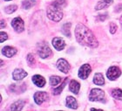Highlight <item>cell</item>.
<instances>
[{"label": "cell", "mask_w": 122, "mask_h": 111, "mask_svg": "<svg viewBox=\"0 0 122 111\" xmlns=\"http://www.w3.org/2000/svg\"><path fill=\"white\" fill-rule=\"evenodd\" d=\"M75 37L78 42L82 45H88L91 47H96L98 45V41L93 33L82 24H79L75 28Z\"/></svg>", "instance_id": "1"}, {"label": "cell", "mask_w": 122, "mask_h": 111, "mask_svg": "<svg viewBox=\"0 0 122 111\" xmlns=\"http://www.w3.org/2000/svg\"><path fill=\"white\" fill-rule=\"evenodd\" d=\"M47 16L52 21H55V22L60 21L63 18V12L61 11V7L54 4H51L47 8Z\"/></svg>", "instance_id": "2"}, {"label": "cell", "mask_w": 122, "mask_h": 111, "mask_svg": "<svg viewBox=\"0 0 122 111\" xmlns=\"http://www.w3.org/2000/svg\"><path fill=\"white\" fill-rule=\"evenodd\" d=\"M105 96L104 91L99 89H92L89 94V100L92 101H101Z\"/></svg>", "instance_id": "3"}, {"label": "cell", "mask_w": 122, "mask_h": 111, "mask_svg": "<svg viewBox=\"0 0 122 111\" xmlns=\"http://www.w3.org/2000/svg\"><path fill=\"white\" fill-rule=\"evenodd\" d=\"M38 53L41 58H47L51 54V50L46 43H40L38 46Z\"/></svg>", "instance_id": "4"}, {"label": "cell", "mask_w": 122, "mask_h": 111, "mask_svg": "<svg viewBox=\"0 0 122 111\" xmlns=\"http://www.w3.org/2000/svg\"><path fill=\"white\" fill-rule=\"evenodd\" d=\"M121 74V72H120V69L117 67H111L108 69L107 73V78L109 79L110 81H114L117 78H119Z\"/></svg>", "instance_id": "5"}, {"label": "cell", "mask_w": 122, "mask_h": 111, "mask_svg": "<svg viewBox=\"0 0 122 111\" xmlns=\"http://www.w3.org/2000/svg\"><path fill=\"white\" fill-rule=\"evenodd\" d=\"M11 26L14 28V30L17 32V33H22L25 29V24H24V21L22 20L21 18H15L12 19V22H11Z\"/></svg>", "instance_id": "6"}, {"label": "cell", "mask_w": 122, "mask_h": 111, "mask_svg": "<svg viewBox=\"0 0 122 111\" xmlns=\"http://www.w3.org/2000/svg\"><path fill=\"white\" fill-rule=\"evenodd\" d=\"M90 73H91V67L89 64H84L81 67L79 68V77L80 79H86L89 76Z\"/></svg>", "instance_id": "7"}, {"label": "cell", "mask_w": 122, "mask_h": 111, "mask_svg": "<svg viewBox=\"0 0 122 111\" xmlns=\"http://www.w3.org/2000/svg\"><path fill=\"white\" fill-rule=\"evenodd\" d=\"M57 67H58L59 71L65 73H67L70 70V65L65 59H59L57 62Z\"/></svg>", "instance_id": "8"}, {"label": "cell", "mask_w": 122, "mask_h": 111, "mask_svg": "<svg viewBox=\"0 0 122 111\" xmlns=\"http://www.w3.org/2000/svg\"><path fill=\"white\" fill-rule=\"evenodd\" d=\"M48 99V94L46 92H37L34 94V101L38 105H40Z\"/></svg>", "instance_id": "9"}, {"label": "cell", "mask_w": 122, "mask_h": 111, "mask_svg": "<svg viewBox=\"0 0 122 111\" xmlns=\"http://www.w3.org/2000/svg\"><path fill=\"white\" fill-rule=\"evenodd\" d=\"M52 45H53L54 48L58 51L63 50L65 46H66V43L62 38H59V37H56L52 39Z\"/></svg>", "instance_id": "10"}, {"label": "cell", "mask_w": 122, "mask_h": 111, "mask_svg": "<svg viewBox=\"0 0 122 111\" xmlns=\"http://www.w3.org/2000/svg\"><path fill=\"white\" fill-rule=\"evenodd\" d=\"M25 76H27V73L23 69H15L12 73V77L15 81H20L24 79Z\"/></svg>", "instance_id": "11"}, {"label": "cell", "mask_w": 122, "mask_h": 111, "mask_svg": "<svg viewBox=\"0 0 122 111\" xmlns=\"http://www.w3.org/2000/svg\"><path fill=\"white\" fill-rule=\"evenodd\" d=\"M2 53L5 57L11 58L12 56H14L17 53V50H16V48L11 47V46H5L2 49Z\"/></svg>", "instance_id": "12"}, {"label": "cell", "mask_w": 122, "mask_h": 111, "mask_svg": "<svg viewBox=\"0 0 122 111\" xmlns=\"http://www.w3.org/2000/svg\"><path fill=\"white\" fill-rule=\"evenodd\" d=\"M32 81L36 86L40 87V88H42V87H44L45 85H46V80H45V78L40 75H38V74L33 76Z\"/></svg>", "instance_id": "13"}, {"label": "cell", "mask_w": 122, "mask_h": 111, "mask_svg": "<svg viewBox=\"0 0 122 111\" xmlns=\"http://www.w3.org/2000/svg\"><path fill=\"white\" fill-rule=\"evenodd\" d=\"M93 82H94V84H96V85L103 86V85L105 84V80H104V76H103V74L100 73H96V74L94 75Z\"/></svg>", "instance_id": "14"}, {"label": "cell", "mask_w": 122, "mask_h": 111, "mask_svg": "<svg viewBox=\"0 0 122 111\" xmlns=\"http://www.w3.org/2000/svg\"><path fill=\"white\" fill-rule=\"evenodd\" d=\"M66 106L72 109H77L78 108V103H77L75 98L72 97V96H68L66 98Z\"/></svg>", "instance_id": "15"}, {"label": "cell", "mask_w": 122, "mask_h": 111, "mask_svg": "<svg viewBox=\"0 0 122 111\" xmlns=\"http://www.w3.org/2000/svg\"><path fill=\"white\" fill-rule=\"evenodd\" d=\"M80 89V84L75 80H72L70 83V91L73 94H78Z\"/></svg>", "instance_id": "16"}, {"label": "cell", "mask_w": 122, "mask_h": 111, "mask_svg": "<svg viewBox=\"0 0 122 111\" xmlns=\"http://www.w3.org/2000/svg\"><path fill=\"white\" fill-rule=\"evenodd\" d=\"M24 105H25V101H18L14 102V103L11 105L10 107V109L11 110H21V109H23Z\"/></svg>", "instance_id": "17"}, {"label": "cell", "mask_w": 122, "mask_h": 111, "mask_svg": "<svg viewBox=\"0 0 122 111\" xmlns=\"http://www.w3.org/2000/svg\"><path fill=\"white\" fill-rule=\"evenodd\" d=\"M60 82H61V78L59 76H51V78H50V84H51V86L56 87Z\"/></svg>", "instance_id": "18"}, {"label": "cell", "mask_w": 122, "mask_h": 111, "mask_svg": "<svg viewBox=\"0 0 122 111\" xmlns=\"http://www.w3.org/2000/svg\"><path fill=\"white\" fill-rule=\"evenodd\" d=\"M112 95L114 97L115 99L118 100H122V90L120 89H113L112 92Z\"/></svg>", "instance_id": "19"}, {"label": "cell", "mask_w": 122, "mask_h": 111, "mask_svg": "<svg viewBox=\"0 0 122 111\" xmlns=\"http://www.w3.org/2000/svg\"><path fill=\"white\" fill-rule=\"evenodd\" d=\"M36 2L34 0H25V1H24L23 2V6L24 9H30V7H32L33 5H35Z\"/></svg>", "instance_id": "20"}, {"label": "cell", "mask_w": 122, "mask_h": 111, "mask_svg": "<svg viewBox=\"0 0 122 111\" xmlns=\"http://www.w3.org/2000/svg\"><path fill=\"white\" fill-rule=\"evenodd\" d=\"M70 27H71V24L70 23H66L63 25L62 27V32L66 36H70Z\"/></svg>", "instance_id": "21"}, {"label": "cell", "mask_w": 122, "mask_h": 111, "mask_svg": "<svg viewBox=\"0 0 122 111\" xmlns=\"http://www.w3.org/2000/svg\"><path fill=\"white\" fill-rule=\"evenodd\" d=\"M67 81H68V80H67V78L66 79V80H65V81H64V82L62 84H61V86H59V88H57V89H55L53 90V94H60V92L62 90H63V89L64 88H65V87H66V82H67Z\"/></svg>", "instance_id": "22"}, {"label": "cell", "mask_w": 122, "mask_h": 111, "mask_svg": "<svg viewBox=\"0 0 122 111\" xmlns=\"http://www.w3.org/2000/svg\"><path fill=\"white\" fill-rule=\"evenodd\" d=\"M109 4L108 3H107L105 0H101V1H99V3H98V5H97L96 6V10H100V9H102V8H106L107 7V6H109Z\"/></svg>", "instance_id": "23"}, {"label": "cell", "mask_w": 122, "mask_h": 111, "mask_svg": "<svg viewBox=\"0 0 122 111\" xmlns=\"http://www.w3.org/2000/svg\"><path fill=\"white\" fill-rule=\"evenodd\" d=\"M17 9H18V6H17V5H10V6H8V7L5 8V12L8 13V14H11V13L14 12Z\"/></svg>", "instance_id": "24"}, {"label": "cell", "mask_w": 122, "mask_h": 111, "mask_svg": "<svg viewBox=\"0 0 122 111\" xmlns=\"http://www.w3.org/2000/svg\"><path fill=\"white\" fill-rule=\"evenodd\" d=\"M7 39H8L7 34L5 33H4V32H1V33H0V42L3 43V42L6 40Z\"/></svg>", "instance_id": "25"}, {"label": "cell", "mask_w": 122, "mask_h": 111, "mask_svg": "<svg viewBox=\"0 0 122 111\" xmlns=\"http://www.w3.org/2000/svg\"><path fill=\"white\" fill-rule=\"evenodd\" d=\"M117 30V25H115L114 23H111L110 24V32L111 33H114Z\"/></svg>", "instance_id": "26"}, {"label": "cell", "mask_w": 122, "mask_h": 111, "mask_svg": "<svg viewBox=\"0 0 122 111\" xmlns=\"http://www.w3.org/2000/svg\"><path fill=\"white\" fill-rule=\"evenodd\" d=\"M27 61L30 64H33L34 63V57H33L32 54H28V57H27Z\"/></svg>", "instance_id": "27"}, {"label": "cell", "mask_w": 122, "mask_h": 111, "mask_svg": "<svg viewBox=\"0 0 122 111\" xmlns=\"http://www.w3.org/2000/svg\"><path fill=\"white\" fill-rule=\"evenodd\" d=\"M5 26V21L2 20V21H1V28H4Z\"/></svg>", "instance_id": "28"}, {"label": "cell", "mask_w": 122, "mask_h": 111, "mask_svg": "<svg viewBox=\"0 0 122 111\" xmlns=\"http://www.w3.org/2000/svg\"><path fill=\"white\" fill-rule=\"evenodd\" d=\"M120 24H121V26H122V17H121V18H120Z\"/></svg>", "instance_id": "29"}, {"label": "cell", "mask_w": 122, "mask_h": 111, "mask_svg": "<svg viewBox=\"0 0 122 111\" xmlns=\"http://www.w3.org/2000/svg\"><path fill=\"white\" fill-rule=\"evenodd\" d=\"M5 1H10V0H5Z\"/></svg>", "instance_id": "30"}]
</instances>
